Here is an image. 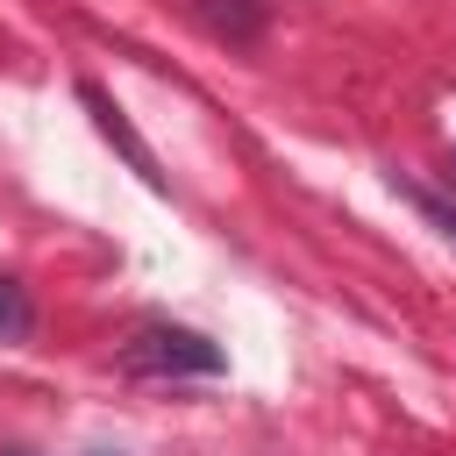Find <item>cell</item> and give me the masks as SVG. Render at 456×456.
Listing matches in <instances>:
<instances>
[{
    "mask_svg": "<svg viewBox=\"0 0 456 456\" xmlns=\"http://www.w3.org/2000/svg\"><path fill=\"white\" fill-rule=\"evenodd\" d=\"M78 100H86V114H93V128H100V135H107V142H114V150H121V157H128V164L142 171V185H157V192H164V171H157V150H150V142L135 135V121H128V114H121V107H114V100H107V93H100L93 78H78Z\"/></svg>",
    "mask_w": 456,
    "mask_h": 456,
    "instance_id": "2",
    "label": "cell"
},
{
    "mask_svg": "<svg viewBox=\"0 0 456 456\" xmlns=\"http://www.w3.org/2000/svg\"><path fill=\"white\" fill-rule=\"evenodd\" d=\"M192 14L228 43H256L264 36V0H192Z\"/></svg>",
    "mask_w": 456,
    "mask_h": 456,
    "instance_id": "3",
    "label": "cell"
},
{
    "mask_svg": "<svg viewBox=\"0 0 456 456\" xmlns=\"http://www.w3.org/2000/svg\"><path fill=\"white\" fill-rule=\"evenodd\" d=\"M228 356L207 342V335H192V328H142L135 342H128V370H157V378H214Z\"/></svg>",
    "mask_w": 456,
    "mask_h": 456,
    "instance_id": "1",
    "label": "cell"
},
{
    "mask_svg": "<svg viewBox=\"0 0 456 456\" xmlns=\"http://www.w3.org/2000/svg\"><path fill=\"white\" fill-rule=\"evenodd\" d=\"M7 456H14V449H7Z\"/></svg>",
    "mask_w": 456,
    "mask_h": 456,
    "instance_id": "6",
    "label": "cell"
},
{
    "mask_svg": "<svg viewBox=\"0 0 456 456\" xmlns=\"http://www.w3.org/2000/svg\"><path fill=\"white\" fill-rule=\"evenodd\" d=\"M28 328H36V306H28L21 278H0V335L7 342H28Z\"/></svg>",
    "mask_w": 456,
    "mask_h": 456,
    "instance_id": "4",
    "label": "cell"
},
{
    "mask_svg": "<svg viewBox=\"0 0 456 456\" xmlns=\"http://www.w3.org/2000/svg\"><path fill=\"white\" fill-rule=\"evenodd\" d=\"M392 185H399V192H406V200H413V207L456 242V200H449V192H435V185H420V178H392Z\"/></svg>",
    "mask_w": 456,
    "mask_h": 456,
    "instance_id": "5",
    "label": "cell"
}]
</instances>
